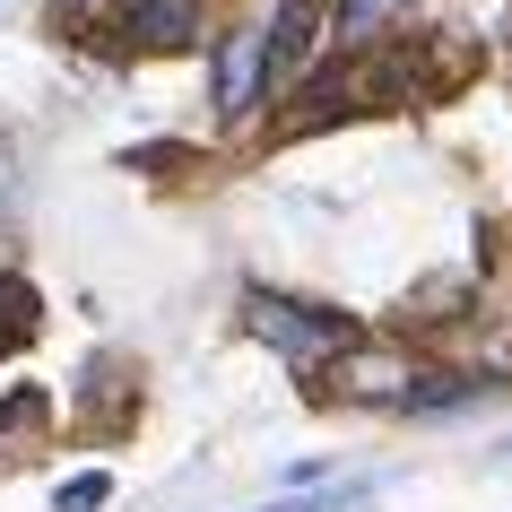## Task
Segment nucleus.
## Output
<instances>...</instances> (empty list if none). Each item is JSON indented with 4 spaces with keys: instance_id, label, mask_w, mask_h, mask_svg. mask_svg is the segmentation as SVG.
Here are the masks:
<instances>
[{
    "instance_id": "obj_1",
    "label": "nucleus",
    "mask_w": 512,
    "mask_h": 512,
    "mask_svg": "<svg viewBox=\"0 0 512 512\" xmlns=\"http://www.w3.org/2000/svg\"><path fill=\"white\" fill-rule=\"evenodd\" d=\"M243 330H252L270 356H287L296 374H330L339 356H356V322H348V313L287 304V296H270V287H252V296H243Z\"/></svg>"
},
{
    "instance_id": "obj_2",
    "label": "nucleus",
    "mask_w": 512,
    "mask_h": 512,
    "mask_svg": "<svg viewBox=\"0 0 512 512\" xmlns=\"http://www.w3.org/2000/svg\"><path fill=\"white\" fill-rule=\"evenodd\" d=\"M105 27L131 53H183L209 27V0H105Z\"/></svg>"
},
{
    "instance_id": "obj_3",
    "label": "nucleus",
    "mask_w": 512,
    "mask_h": 512,
    "mask_svg": "<svg viewBox=\"0 0 512 512\" xmlns=\"http://www.w3.org/2000/svg\"><path fill=\"white\" fill-rule=\"evenodd\" d=\"M209 96H217V113H252L270 96V18H235V35L217 44Z\"/></svg>"
},
{
    "instance_id": "obj_4",
    "label": "nucleus",
    "mask_w": 512,
    "mask_h": 512,
    "mask_svg": "<svg viewBox=\"0 0 512 512\" xmlns=\"http://www.w3.org/2000/svg\"><path fill=\"white\" fill-rule=\"evenodd\" d=\"M417 0H330V35L348 44V53H365V44H382V35L400 27Z\"/></svg>"
},
{
    "instance_id": "obj_5",
    "label": "nucleus",
    "mask_w": 512,
    "mask_h": 512,
    "mask_svg": "<svg viewBox=\"0 0 512 512\" xmlns=\"http://www.w3.org/2000/svg\"><path fill=\"white\" fill-rule=\"evenodd\" d=\"M53 504H61V512H96V504H105V469H87V478H70V486L53 495Z\"/></svg>"
},
{
    "instance_id": "obj_6",
    "label": "nucleus",
    "mask_w": 512,
    "mask_h": 512,
    "mask_svg": "<svg viewBox=\"0 0 512 512\" xmlns=\"http://www.w3.org/2000/svg\"><path fill=\"white\" fill-rule=\"evenodd\" d=\"M348 504H356L348 486H330V495H304V504H270V512H348Z\"/></svg>"
},
{
    "instance_id": "obj_7",
    "label": "nucleus",
    "mask_w": 512,
    "mask_h": 512,
    "mask_svg": "<svg viewBox=\"0 0 512 512\" xmlns=\"http://www.w3.org/2000/svg\"><path fill=\"white\" fill-rule=\"evenodd\" d=\"M504 469H512V443H504Z\"/></svg>"
}]
</instances>
